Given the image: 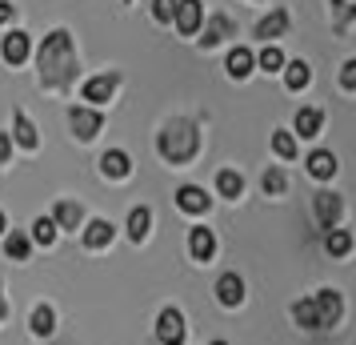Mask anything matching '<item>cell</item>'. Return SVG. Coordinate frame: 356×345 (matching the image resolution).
<instances>
[{
	"label": "cell",
	"mask_w": 356,
	"mask_h": 345,
	"mask_svg": "<svg viewBox=\"0 0 356 345\" xmlns=\"http://www.w3.org/2000/svg\"><path fill=\"white\" fill-rule=\"evenodd\" d=\"M36 68H40V84L52 89V93H65L68 84L76 81V49H72V33L68 29H52L40 49H36Z\"/></svg>",
	"instance_id": "cell-1"
},
{
	"label": "cell",
	"mask_w": 356,
	"mask_h": 345,
	"mask_svg": "<svg viewBox=\"0 0 356 345\" xmlns=\"http://www.w3.org/2000/svg\"><path fill=\"white\" fill-rule=\"evenodd\" d=\"M156 148H161V157L168 164H184L193 161L196 153H200V129H196L188 116H177V121H168L156 137Z\"/></svg>",
	"instance_id": "cell-2"
},
{
	"label": "cell",
	"mask_w": 356,
	"mask_h": 345,
	"mask_svg": "<svg viewBox=\"0 0 356 345\" xmlns=\"http://www.w3.org/2000/svg\"><path fill=\"white\" fill-rule=\"evenodd\" d=\"M68 125H72V132H76L81 141H92V137H100V129H104V113H100V109H88V105H72V109H68Z\"/></svg>",
	"instance_id": "cell-3"
},
{
	"label": "cell",
	"mask_w": 356,
	"mask_h": 345,
	"mask_svg": "<svg viewBox=\"0 0 356 345\" xmlns=\"http://www.w3.org/2000/svg\"><path fill=\"white\" fill-rule=\"evenodd\" d=\"M156 342L161 345H184V313L180 309H161L156 317Z\"/></svg>",
	"instance_id": "cell-4"
},
{
	"label": "cell",
	"mask_w": 356,
	"mask_h": 345,
	"mask_svg": "<svg viewBox=\"0 0 356 345\" xmlns=\"http://www.w3.org/2000/svg\"><path fill=\"white\" fill-rule=\"evenodd\" d=\"M177 29L180 36H196L200 33V24H204V4L200 0H177Z\"/></svg>",
	"instance_id": "cell-5"
},
{
	"label": "cell",
	"mask_w": 356,
	"mask_h": 345,
	"mask_svg": "<svg viewBox=\"0 0 356 345\" xmlns=\"http://www.w3.org/2000/svg\"><path fill=\"white\" fill-rule=\"evenodd\" d=\"M116 89H120V77H116V72H104V77L84 81V100H88V109H100L104 100H113Z\"/></svg>",
	"instance_id": "cell-6"
},
{
	"label": "cell",
	"mask_w": 356,
	"mask_h": 345,
	"mask_svg": "<svg viewBox=\"0 0 356 345\" xmlns=\"http://www.w3.org/2000/svg\"><path fill=\"white\" fill-rule=\"evenodd\" d=\"M312 209H316V221H321V229H337L340 213H344V201H340L337 193H316Z\"/></svg>",
	"instance_id": "cell-7"
},
{
	"label": "cell",
	"mask_w": 356,
	"mask_h": 345,
	"mask_svg": "<svg viewBox=\"0 0 356 345\" xmlns=\"http://www.w3.org/2000/svg\"><path fill=\"white\" fill-rule=\"evenodd\" d=\"M0 52H4V61H8V65H24V61H29V52H33V36L17 29V33L4 36Z\"/></svg>",
	"instance_id": "cell-8"
},
{
	"label": "cell",
	"mask_w": 356,
	"mask_h": 345,
	"mask_svg": "<svg viewBox=\"0 0 356 345\" xmlns=\"http://www.w3.org/2000/svg\"><path fill=\"white\" fill-rule=\"evenodd\" d=\"M8 137H13L20 148H29V153L40 145V132H36V125L29 121V113H24V109H17V113H13V132H8Z\"/></svg>",
	"instance_id": "cell-9"
},
{
	"label": "cell",
	"mask_w": 356,
	"mask_h": 345,
	"mask_svg": "<svg viewBox=\"0 0 356 345\" xmlns=\"http://www.w3.org/2000/svg\"><path fill=\"white\" fill-rule=\"evenodd\" d=\"M312 301H316V313H321V329H324V325H337L340 313H344V301H340L337 289H321Z\"/></svg>",
	"instance_id": "cell-10"
},
{
	"label": "cell",
	"mask_w": 356,
	"mask_h": 345,
	"mask_svg": "<svg viewBox=\"0 0 356 345\" xmlns=\"http://www.w3.org/2000/svg\"><path fill=\"white\" fill-rule=\"evenodd\" d=\"M100 169H104V177H113V181H124L132 173V157L124 148H108L104 157H100Z\"/></svg>",
	"instance_id": "cell-11"
},
{
	"label": "cell",
	"mask_w": 356,
	"mask_h": 345,
	"mask_svg": "<svg viewBox=\"0 0 356 345\" xmlns=\"http://www.w3.org/2000/svg\"><path fill=\"white\" fill-rule=\"evenodd\" d=\"M177 205L184 209V213H209L212 197L204 193V189H196V185H180L177 189Z\"/></svg>",
	"instance_id": "cell-12"
},
{
	"label": "cell",
	"mask_w": 356,
	"mask_h": 345,
	"mask_svg": "<svg viewBox=\"0 0 356 345\" xmlns=\"http://www.w3.org/2000/svg\"><path fill=\"white\" fill-rule=\"evenodd\" d=\"M284 33H289V8H273V13L257 24V36L264 40V45L276 40V36H284Z\"/></svg>",
	"instance_id": "cell-13"
},
{
	"label": "cell",
	"mask_w": 356,
	"mask_h": 345,
	"mask_svg": "<svg viewBox=\"0 0 356 345\" xmlns=\"http://www.w3.org/2000/svg\"><path fill=\"white\" fill-rule=\"evenodd\" d=\"M225 68H228V77H232V81H244V77H248V72L257 68V56H252V49H244V45H236V49L228 52Z\"/></svg>",
	"instance_id": "cell-14"
},
{
	"label": "cell",
	"mask_w": 356,
	"mask_h": 345,
	"mask_svg": "<svg viewBox=\"0 0 356 345\" xmlns=\"http://www.w3.org/2000/svg\"><path fill=\"white\" fill-rule=\"evenodd\" d=\"M216 301L228 305V309H232V305H241V301H244V281L236 277V273H225V277L216 281Z\"/></svg>",
	"instance_id": "cell-15"
},
{
	"label": "cell",
	"mask_w": 356,
	"mask_h": 345,
	"mask_svg": "<svg viewBox=\"0 0 356 345\" xmlns=\"http://www.w3.org/2000/svg\"><path fill=\"white\" fill-rule=\"evenodd\" d=\"M308 173H312L316 181L337 177V157H332V148H316V153H308Z\"/></svg>",
	"instance_id": "cell-16"
},
{
	"label": "cell",
	"mask_w": 356,
	"mask_h": 345,
	"mask_svg": "<svg viewBox=\"0 0 356 345\" xmlns=\"http://www.w3.org/2000/svg\"><path fill=\"white\" fill-rule=\"evenodd\" d=\"M232 33H236V24H232L225 13H216V17L204 24V36H200V45H204V49H212V45H220V40H225V36H232Z\"/></svg>",
	"instance_id": "cell-17"
},
{
	"label": "cell",
	"mask_w": 356,
	"mask_h": 345,
	"mask_svg": "<svg viewBox=\"0 0 356 345\" xmlns=\"http://www.w3.org/2000/svg\"><path fill=\"white\" fill-rule=\"evenodd\" d=\"M81 205H76V201H56V205H52V225H56V229H76V225H81Z\"/></svg>",
	"instance_id": "cell-18"
},
{
	"label": "cell",
	"mask_w": 356,
	"mask_h": 345,
	"mask_svg": "<svg viewBox=\"0 0 356 345\" xmlns=\"http://www.w3.org/2000/svg\"><path fill=\"white\" fill-rule=\"evenodd\" d=\"M188 253H193L196 261H209L212 253H216V237H212V229H193L188 233Z\"/></svg>",
	"instance_id": "cell-19"
},
{
	"label": "cell",
	"mask_w": 356,
	"mask_h": 345,
	"mask_svg": "<svg viewBox=\"0 0 356 345\" xmlns=\"http://www.w3.org/2000/svg\"><path fill=\"white\" fill-rule=\"evenodd\" d=\"M284 84H289L292 93H300V89H308V81H312V68L305 65V61H284Z\"/></svg>",
	"instance_id": "cell-20"
},
{
	"label": "cell",
	"mask_w": 356,
	"mask_h": 345,
	"mask_svg": "<svg viewBox=\"0 0 356 345\" xmlns=\"http://www.w3.org/2000/svg\"><path fill=\"white\" fill-rule=\"evenodd\" d=\"M29 329H33L36 337H52V329H56V313H52V305H36V309L29 313Z\"/></svg>",
	"instance_id": "cell-21"
},
{
	"label": "cell",
	"mask_w": 356,
	"mask_h": 345,
	"mask_svg": "<svg viewBox=\"0 0 356 345\" xmlns=\"http://www.w3.org/2000/svg\"><path fill=\"white\" fill-rule=\"evenodd\" d=\"M216 189H220V197L236 201L244 193V177L236 173V169H220V173H216Z\"/></svg>",
	"instance_id": "cell-22"
},
{
	"label": "cell",
	"mask_w": 356,
	"mask_h": 345,
	"mask_svg": "<svg viewBox=\"0 0 356 345\" xmlns=\"http://www.w3.org/2000/svg\"><path fill=\"white\" fill-rule=\"evenodd\" d=\"M113 237H116V229L108 221H92V225L84 229V249H104Z\"/></svg>",
	"instance_id": "cell-23"
},
{
	"label": "cell",
	"mask_w": 356,
	"mask_h": 345,
	"mask_svg": "<svg viewBox=\"0 0 356 345\" xmlns=\"http://www.w3.org/2000/svg\"><path fill=\"white\" fill-rule=\"evenodd\" d=\"M292 317L300 321V329H321V313H316V301H312V297L296 301V305H292Z\"/></svg>",
	"instance_id": "cell-24"
},
{
	"label": "cell",
	"mask_w": 356,
	"mask_h": 345,
	"mask_svg": "<svg viewBox=\"0 0 356 345\" xmlns=\"http://www.w3.org/2000/svg\"><path fill=\"white\" fill-rule=\"evenodd\" d=\"M4 253H8L13 261H29V253H33V241H29L24 233H4Z\"/></svg>",
	"instance_id": "cell-25"
},
{
	"label": "cell",
	"mask_w": 356,
	"mask_h": 345,
	"mask_svg": "<svg viewBox=\"0 0 356 345\" xmlns=\"http://www.w3.org/2000/svg\"><path fill=\"white\" fill-rule=\"evenodd\" d=\"M321 125H324L321 109H300V113H296V132H300V137H316Z\"/></svg>",
	"instance_id": "cell-26"
},
{
	"label": "cell",
	"mask_w": 356,
	"mask_h": 345,
	"mask_svg": "<svg viewBox=\"0 0 356 345\" xmlns=\"http://www.w3.org/2000/svg\"><path fill=\"white\" fill-rule=\"evenodd\" d=\"M324 249H328L332 257H348V253H353V233L328 229V237H324Z\"/></svg>",
	"instance_id": "cell-27"
},
{
	"label": "cell",
	"mask_w": 356,
	"mask_h": 345,
	"mask_svg": "<svg viewBox=\"0 0 356 345\" xmlns=\"http://www.w3.org/2000/svg\"><path fill=\"white\" fill-rule=\"evenodd\" d=\"M148 225H152V213H148L145 205L129 213V237H132V241H145V237H148Z\"/></svg>",
	"instance_id": "cell-28"
},
{
	"label": "cell",
	"mask_w": 356,
	"mask_h": 345,
	"mask_svg": "<svg viewBox=\"0 0 356 345\" xmlns=\"http://www.w3.org/2000/svg\"><path fill=\"white\" fill-rule=\"evenodd\" d=\"M257 68H264V72H280L284 68V52L276 49V45H264L257 56Z\"/></svg>",
	"instance_id": "cell-29"
},
{
	"label": "cell",
	"mask_w": 356,
	"mask_h": 345,
	"mask_svg": "<svg viewBox=\"0 0 356 345\" xmlns=\"http://www.w3.org/2000/svg\"><path fill=\"white\" fill-rule=\"evenodd\" d=\"M273 148H276V157H280V161H292V157H296V137L284 132V129H276L273 132Z\"/></svg>",
	"instance_id": "cell-30"
},
{
	"label": "cell",
	"mask_w": 356,
	"mask_h": 345,
	"mask_svg": "<svg viewBox=\"0 0 356 345\" xmlns=\"http://www.w3.org/2000/svg\"><path fill=\"white\" fill-rule=\"evenodd\" d=\"M260 185H264V193H268V197H280V193L289 189V177H284V169H268V173L260 177Z\"/></svg>",
	"instance_id": "cell-31"
},
{
	"label": "cell",
	"mask_w": 356,
	"mask_h": 345,
	"mask_svg": "<svg viewBox=\"0 0 356 345\" xmlns=\"http://www.w3.org/2000/svg\"><path fill=\"white\" fill-rule=\"evenodd\" d=\"M332 20H337V29L344 33V29L356 20V4H348V0H332Z\"/></svg>",
	"instance_id": "cell-32"
},
{
	"label": "cell",
	"mask_w": 356,
	"mask_h": 345,
	"mask_svg": "<svg viewBox=\"0 0 356 345\" xmlns=\"http://www.w3.org/2000/svg\"><path fill=\"white\" fill-rule=\"evenodd\" d=\"M33 237L40 241V245H52V241H56V225H52V217H40V221H33Z\"/></svg>",
	"instance_id": "cell-33"
},
{
	"label": "cell",
	"mask_w": 356,
	"mask_h": 345,
	"mask_svg": "<svg viewBox=\"0 0 356 345\" xmlns=\"http://www.w3.org/2000/svg\"><path fill=\"white\" fill-rule=\"evenodd\" d=\"M172 17H177V0H152V20L168 24Z\"/></svg>",
	"instance_id": "cell-34"
},
{
	"label": "cell",
	"mask_w": 356,
	"mask_h": 345,
	"mask_svg": "<svg viewBox=\"0 0 356 345\" xmlns=\"http://www.w3.org/2000/svg\"><path fill=\"white\" fill-rule=\"evenodd\" d=\"M340 84H344L348 93H356V61H348V65L340 68Z\"/></svg>",
	"instance_id": "cell-35"
},
{
	"label": "cell",
	"mask_w": 356,
	"mask_h": 345,
	"mask_svg": "<svg viewBox=\"0 0 356 345\" xmlns=\"http://www.w3.org/2000/svg\"><path fill=\"white\" fill-rule=\"evenodd\" d=\"M8 157H13V137H8V132H0V164L8 161Z\"/></svg>",
	"instance_id": "cell-36"
},
{
	"label": "cell",
	"mask_w": 356,
	"mask_h": 345,
	"mask_svg": "<svg viewBox=\"0 0 356 345\" xmlns=\"http://www.w3.org/2000/svg\"><path fill=\"white\" fill-rule=\"evenodd\" d=\"M17 17V8L8 4V0H0V24H8V20Z\"/></svg>",
	"instance_id": "cell-37"
},
{
	"label": "cell",
	"mask_w": 356,
	"mask_h": 345,
	"mask_svg": "<svg viewBox=\"0 0 356 345\" xmlns=\"http://www.w3.org/2000/svg\"><path fill=\"white\" fill-rule=\"evenodd\" d=\"M8 317V301H4V281H0V321Z\"/></svg>",
	"instance_id": "cell-38"
},
{
	"label": "cell",
	"mask_w": 356,
	"mask_h": 345,
	"mask_svg": "<svg viewBox=\"0 0 356 345\" xmlns=\"http://www.w3.org/2000/svg\"><path fill=\"white\" fill-rule=\"evenodd\" d=\"M0 233H8V217H4V209H0Z\"/></svg>",
	"instance_id": "cell-39"
},
{
	"label": "cell",
	"mask_w": 356,
	"mask_h": 345,
	"mask_svg": "<svg viewBox=\"0 0 356 345\" xmlns=\"http://www.w3.org/2000/svg\"><path fill=\"white\" fill-rule=\"evenodd\" d=\"M212 345H228V342H212Z\"/></svg>",
	"instance_id": "cell-40"
},
{
	"label": "cell",
	"mask_w": 356,
	"mask_h": 345,
	"mask_svg": "<svg viewBox=\"0 0 356 345\" xmlns=\"http://www.w3.org/2000/svg\"><path fill=\"white\" fill-rule=\"evenodd\" d=\"M124 4H132V0H124Z\"/></svg>",
	"instance_id": "cell-41"
}]
</instances>
